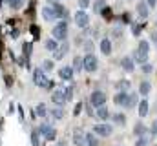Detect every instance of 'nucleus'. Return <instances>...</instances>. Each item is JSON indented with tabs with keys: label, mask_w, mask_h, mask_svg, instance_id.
Wrapping results in <instances>:
<instances>
[{
	"label": "nucleus",
	"mask_w": 157,
	"mask_h": 146,
	"mask_svg": "<svg viewBox=\"0 0 157 146\" xmlns=\"http://www.w3.org/2000/svg\"><path fill=\"white\" fill-rule=\"evenodd\" d=\"M51 35H53L55 40L64 42V40L68 38V22H66V20H60V22L51 29Z\"/></svg>",
	"instance_id": "f257e3e1"
},
{
	"label": "nucleus",
	"mask_w": 157,
	"mask_h": 146,
	"mask_svg": "<svg viewBox=\"0 0 157 146\" xmlns=\"http://www.w3.org/2000/svg\"><path fill=\"white\" fill-rule=\"evenodd\" d=\"M82 62H84V70L88 73H95L97 68H99V60H97V57H95L93 53H88V55L82 59Z\"/></svg>",
	"instance_id": "f03ea898"
},
{
	"label": "nucleus",
	"mask_w": 157,
	"mask_h": 146,
	"mask_svg": "<svg viewBox=\"0 0 157 146\" xmlns=\"http://www.w3.org/2000/svg\"><path fill=\"white\" fill-rule=\"evenodd\" d=\"M93 133L99 135V137H110L113 133V126L108 124V122H101V124H95L93 126Z\"/></svg>",
	"instance_id": "7ed1b4c3"
},
{
	"label": "nucleus",
	"mask_w": 157,
	"mask_h": 146,
	"mask_svg": "<svg viewBox=\"0 0 157 146\" xmlns=\"http://www.w3.org/2000/svg\"><path fill=\"white\" fill-rule=\"evenodd\" d=\"M37 132H39L46 141H55V137H57V132H55V128L51 124H40Z\"/></svg>",
	"instance_id": "20e7f679"
},
{
	"label": "nucleus",
	"mask_w": 157,
	"mask_h": 146,
	"mask_svg": "<svg viewBox=\"0 0 157 146\" xmlns=\"http://www.w3.org/2000/svg\"><path fill=\"white\" fill-rule=\"evenodd\" d=\"M33 82H35V86H39V88H46L48 86V77H46V71L42 70V68H35V71H33Z\"/></svg>",
	"instance_id": "39448f33"
},
{
	"label": "nucleus",
	"mask_w": 157,
	"mask_h": 146,
	"mask_svg": "<svg viewBox=\"0 0 157 146\" xmlns=\"http://www.w3.org/2000/svg\"><path fill=\"white\" fill-rule=\"evenodd\" d=\"M90 104L91 106H95V108H99V106H104L106 104V93L104 91H93L91 93V97H90Z\"/></svg>",
	"instance_id": "423d86ee"
},
{
	"label": "nucleus",
	"mask_w": 157,
	"mask_h": 146,
	"mask_svg": "<svg viewBox=\"0 0 157 146\" xmlns=\"http://www.w3.org/2000/svg\"><path fill=\"white\" fill-rule=\"evenodd\" d=\"M73 20H75V24L78 28H88V24H90V17H88V13L84 9H78L73 15Z\"/></svg>",
	"instance_id": "0eeeda50"
},
{
	"label": "nucleus",
	"mask_w": 157,
	"mask_h": 146,
	"mask_svg": "<svg viewBox=\"0 0 157 146\" xmlns=\"http://www.w3.org/2000/svg\"><path fill=\"white\" fill-rule=\"evenodd\" d=\"M68 49H70V44L64 40V42H62V44H60V46H59V48L53 51V59H55V60H60V59H64V57H66V53H68Z\"/></svg>",
	"instance_id": "6e6552de"
},
{
	"label": "nucleus",
	"mask_w": 157,
	"mask_h": 146,
	"mask_svg": "<svg viewBox=\"0 0 157 146\" xmlns=\"http://www.w3.org/2000/svg\"><path fill=\"white\" fill-rule=\"evenodd\" d=\"M51 101H53V104H55V106H60V108L66 104V99H64V93H62V90H60V88H57V90L51 93Z\"/></svg>",
	"instance_id": "1a4fd4ad"
},
{
	"label": "nucleus",
	"mask_w": 157,
	"mask_h": 146,
	"mask_svg": "<svg viewBox=\"0 0 157 146\" xmlns=\"http://www.w3.org/2000/svg\"><path fill=\"white\" fill-rule=\"evenodd\" d=\"M42 17H44V20H48V22H51V20H57L55 7H53V6H44V7H42Z\"/></svg>",
	"instance_id": "9d476101"
},
{
	"label": "nucleus",
	"mask_w": 157,
	"mask_h": 146,
	"mask_svg": "<svg viewBox=\"0 0 157 146\" xmlns=\"http://www.w3.org/2000/svg\"><path fill=\"white\" fill-rule=\"evenodd\" d=\"M73 75H75V71H73L71 66H62V68L59 70V77H60L62 80H73Z\"/></svg>",
	"instance_id": "9b49d317"
},
{
	"label": "nucleus",
	"mask_w": 157,
	"mask_h": 146,
	"mask_svg": "<svg viewBox=\"0 0 157 146\" xmlns=\"http://www.w3.org/2000/svg\"><path fill=\"white\" fill-rule=\"evenodd\" d=\"M121 66H122V70L128 73H132L135 70V62H133V59L132 57H124L122 60H121Z\"/></svg>",
	"instance_id": "f8f14e48"
},
{
	"label": "nucleus",
	"mask_w": 157,
	"mask_h": 146,
	"mask_svg": "<svg viewBox=\"0 0 157 146\" xmlns=\"http://www.w3.org/2000/svg\"><path fill=\"white\" fill-rule=\"evenodd\" d=\"M137 13H139L141 18H148V13H150L148 4H146V2H139V4H137Z\"/></svg>",
	"instance_id": "ddd939ff"
},
{
	"label": "nucleus",
	"mask_w": 157,
	"mask_h": 146,
	"mask_svg": "<svg viewBox=\"0 0 157 146\" xmlns=\"http://www.w3.org/2000/svg\"><path fill=\"white\" fill-rule=\"evenodd\" d=\"M99 48H101L102 55H112V42H110V38H102Z\"/></svg>",
	"instance_id": "4468645a"
},
{
	"label": "nucleus",
	"mask_w": 157,
	"mask_h": 146,
	"mask_svg": "<svg viewBox=\"0 0 157 146\" xmlns=\"http://www.w3.org/2000/svg\"><path fill=\"white\" fill-rule=\"evenodd\" d=\"M137 113H139V117H146L148 115V110H150V104H148V101L146 99H143V101H139V106H137Z\"/></svg>",
	"instance_id": "2eb2a0df"
},
{
	"label": "nucleus",
	"mask_w": 157,
	"mask_h": 146,
	"mask_svg": "<svg viewBox=\"0 0 157 146\" xmlns=\"http://www.w3.org/2000/svg\"><path fill=\"white\" fill-rule=\"evenodd\" d=\"M126 99H128V93L126 91H117L115 97H113V102L117 106H126Z\"/></svg>",
	"instance_id": "dca6fc26"
},
{
	"label": "nucleus",
	"mask_w": 157,
	"mask_h": 146,
	"mask_svg": "<svg viewBox=\"0 0 157 146\" xmlns=\"http://www.w3.org/2000/svg\"><path fill=\"white\" fill-rule=\"evenodd\" d=\"M59 88L62 90V93H64V99H66V102L73 99V86H70V84H68V86H66V84H60Z\"/></svg>",
	"instance_id": "f3484780"
},
{
	"label": "nucleus",
	"mask_w": 157,
	"mask_h": 146,
	"mask_svg": "<svg viewBox=\"0 0 157 146\" xmlns=\"http://www.w3.org/2000/svg\"><path fill=\"white\" fill-rule=\"evenodd\" d=\"M95 115H97L101 121H108V119H110V110L106 108V106H99L97 111H95Z\"/></svg>",
	"instance_id": "a211bd4d"
},
{
	"label": "nucleus",
	"mask_w": 157,
	"mask_h": 146,
	"mask_svg": "<svg viewBox=\"0 0 157 146\" xmlns=\"http://www.w3.org/2000/svg\"><path fill=\"white\" fill-rule=\"evenodd\" d=\"M73 144L75 146H86V135L82 132H75L73 133Z\"/></svg>",
	"instance_id": "6ab92c4d"
},
{
	"label": "nucleus",
	"mask_w": 157,
	"mask_h": 146,
	"mask_svg": "<svg viewBox=\"0 0 157 146\" xmlns=\"http://www.w3.org/2000/svg\"><path fill=\"white\" fill-rule=\"evenodd\" d=\"M150 90H152V84H150L148 80H143V82L139 84V93H141L143 97H146V95L150 93Z\"/></svg>",
	"instance_id": "aec40b11"
},
{
	"label": "nucleus",
	"mask_w": 157,
	"mask_h": 146,
	"mask_svg": "<svg viewBox=\"0 0 157 146\" xmlns=\"http://www.w3.org/2000/svg\"><path fill=\"white\" fill-rule=\"evenodd\" d=\"M137 102H139V95L137 93H128V99H126V106L124 108H133Z\"/></svg>",
	"instance_id": "412c9836"
},
{
	"label": "nucleus",
	"mask_w": 157,
	"mask_h": 146,
	"mask_svg": "<svg viewBox=\"0 0 157 146\" xmlns=\"http://www.w3.org/2000/svg\"><path fill=\"white\" fill-rule=\"evenodd\" d=\"M44 48H46L48 51H51V53H53V51L59 48V40H55V38H48V40L44 42Z\"/></svg>",
	"instance_id": "4be33fe9"
},
{
	"label": "nucleus",
	"mask_w": 157,
	"mask_h": 146,
	"mask_svg": "<svg viewBox=\"0 0 157 146\" xmlns=\"http://www.w3.org/2000/svg\"><path fill=\"white\" fill-rule=\"evenodd\" d=\"M71 68H73L75 73H80L82 70H84V62H82L80 57H75V59H73V66H71Z\"/></svg>",
	"instance_id": "5701e85b"
},
{
	"label": "nucleus",
	"mask_w": 157,
	"mask_h": 146,
	"mask_svg": "<svg viewBox=\"0 0 157 146\" xmlns=\"http://www.w3.org/2000/svg\"><path fill=\"white\" fill-rule=\"evenodd\" d=\"M53 7H55L57 18H64V17L68 15V11H66V7H64V6H60V4H53Z\"/></svg>",
	"instance_id": "b1692460"
},
{
	"label": "nucleus",
	"mask_w": 157,
	"mask_h": 146,
	"mask_svg": "<svg viewBox=\"0 0 157 146\" xmlns=\"http://www.w3.org/2000/svg\"><path fill=\"white\" fill-rule=\"evenodd\" d=\"M86 144L88 146H99L97 135H95V133H86Z\"/></svg>",
	"instance_id": "393cba45"
},
{
	"label": "nucleus",
	"mask_w": 157,
	"mask_h": 146,
	"mask_svg": "<svg viewBox=\"0 0 157 146\" xmlns=\"http://www.w3.org/2000/svg\"><path fill=\"white\" fill-rule=\"evenodd\" d=\"M137 51H141V53L148 55V53H150V44H148L146 40H141V42H139V48H137Z\"/></svg>",
	"instance_id": "a878e982"
},
{
	"label": "nucleus",
	"mask_w": 157,
	"mask_h": 146,
	"mask_svg": "<svg viewBox=\"0 0 157 146\" xmlns=\"http://www.w3.org/2000/svg\"><path fill=\"white\" fill-rule=\"evenodd\" d=\"M51 117L53 119H62L64 117V110L60 108V106H55V108L51 110Z\"/></svg>",
	"instance_id": "bb28decb"
},
{
	"label": "nucleus",
	"mask_w": 157,
	"mask_h": 146,
	"mask_svg": "<svg viewBox=\"0 0 157 146\" xmlns=\"http://www.w3.org/2000/svg\"><path fill=\"white\" fill-rule=\"evenodd\" d=\"M133 133H135V135H139V137H141V135H144V133H146V126H144V124H141V122H137V124H135V128H133Z\"/></svg>",
	"instance_id": "cd10ccee"
},
{
	"label": "nucleus",
	"mask_w": 157,
	"mask_h": 146,
	"mask_svg": "<svg viewBox=\"0 0 157 146\" xmlns=\"http://www.w3.org/2000/svg\"><path fill=\"white\" fill-rule=\"evenodd\" d=\"M35 111H37V115H39V117H46V115H48V108H46V104H44V102L37 104Z\"/></svg>",
	"instance_id": "c85d7f7f"
},
{
	"label": "nucleus",
	"mask_w": 157,
	"mask_h": 146,
	"mask_svg": "<svg viewBox=\"0 0 157 146\" xmlns=\"http://www.w3.org/2000/svg\"><path fill=\"white\" fill-rule=\"evenodd\" d=\"M104 7H106V2H104V0H97V2L93 4V11H95V13H101Z\"/></svg>",
	"instance_id": "c756f323"
},
{
	"label": "nucleus",
	"mask_w": 157,
	"mask_h": 146,
	"mask_svg": "<svg viewBox=\"0 0 157 146\" xmlns=\"http://www.w3.org/2000/svg\"><path fill=\"white\" fill-rule=\"evenodd\" d=\"M40 68H42L46 73H48V71H53V60H44Z\"/></svg>",
	"instance_id": "7c9ffc66"
},
{
	"label": "nucleus",
	"mask_w": 157,
	"mask_h": 146,
	"mask_svg": "<svg viewBox=\"0 0 157 146\" xmlns=\"http://www.w3.org/2000/svg\"><path fill=\"white\" fill-rule=\"evenodd\" d=\"M113 121H115V124H121V126H122V124L126 122V117H124L122 113H115V115H113Z\"/></svg>",
	"instance_id": "2f4dec72"
},
{
	"label": "nucleus",
	"mask_w": 157,
	"mask_h": 146,
	"mask_svg": "<svg viewBox=\"0 0 157 146\" xmlns=\"http://www.w3.org/2000/svg\"><path fill=\"white\" fill-rule=\"evenodd\" d=\"M119 91H126V90H130V80H121L117 84Z\"/></svg>",
	"instance_id": "473e14b6"
},
{
	"label": "nucleus",
	"mask_w": 157,
	"mask_h": 146,
	"mask_svg": "<svg viewBox=\"0 0 157 146\" xmlns=\"http://www.w3.org/2000/svg\"><path fill=\"white\" fill-rule=\"evenodd\" d=\"M7 2H9V6H11L13 9H18V7L24 6V0H7Z\"/></svg>",
	"instance_id": "72a5a7b5"
},
{
	"label": "nucleus",
	"mask_w": 157,
	"mask_h": 146,
	"mask_svg": "<svg viewBox=\"0 0 157 146\" xmlns=\"http://www.w3.org/2000/svg\"><path fill=\"white\" fill-rule=\"evenodd\" d=\"M148 143H150V141H148V137H146V135H141V137L137 139L135 146H148Z\"/></svg>",
	"instance_id": "f704fd0d"
},
{
	"label": "nucleus",
	"mask_w": 157,
	"mask_h": 146,
	"mask_svg": "<svg viewBox=\"0 0 157 146\" xmlns=\"http://www.w3.org/2000/svg\"><path fill=\"white\" fill-rule=\"evenodd\" d=\"M39 137H40V133L35 130V132L31 133V143H33V146H39Z\"/></svg>",
	"instance_id": "c9c22d12"
},
{
	"label": "nucleus",
	"mask_w": 157,
	"mask_h": 146,
	"mask_svg": "<svg viewBox=\"0 0 157 146\" xmlns=\"http://www.w3.org/2000/svg\"><path fill=\"white\" fill-rule=\"evenodd\" d=\"M78 6H80V9H86L90 6V0H78Z\"/></svg>",
	"instance_id": "e433bc0d"
},
{
	"label": "nucleus",
	"mask_w": 157,
	"mask_h": 146,
	"mask_svg": "<svg viewBox=\"0 0 157 146\" xmlns=\"http://www.w3.org/2000/svg\"><path fill=\"white\" fill-rule=\"evenodd\" d=\"M141 70H143L144 73H150V71H152V66H150V64L146 62V64H143V68H141Z\"/></svg>",
	"instance_id": "4c0bfd02"
},
{
	"label": "nucleus",
	"mask_w": 157,
	"mask_h": 146,
	"mask_svg": "<svg viewBox=\"0 0 157 146\" xmlns=\"http://www.w3.org/2000/svg\"><path fill=\"white\" fill-rule=\"evenodd\" d=\"M150 132H152V135H154V137H157V121H154V124H152V130H150Z\"/></svg>",
	"instance_id": "58836bf2"
},
{
	"label": "nucleus",
	"mask_w": 157,
	"mask_h": 146,
	"mask_svg": "<svg viewBox=\"0 0 157 146\" xmlns=\"http://www.w3.org/2000/svg\"><path fill=\"white\" fill-rule=\"evenodd\" d=\"M86 111H88V115H90V117H93V115H95V111H93V108H91V104H90V106H86Z\"/></svg>",
	"instance_id": "ea45409f"
},
{
	"label": "nucleus",
	"mask_w": 157,
	"mask_h": 146,
	"mask_svg": "<svg viewBox=\"0 0 157 146\" xmlns=\"http://www.w3.org/2000/svg\"><path fill=\"white\" fill-rule=\"evenodd\" d=\"M146 4H148V7H155V6H157V0H146Z\"/></svg>",
	"instance_id": "a19ab883"
},
{
	"label": "nucleus",
	"mask_w": 157,
	"mask_h": 146,
	"mask_svg": "<svg viewBox=\"0 0 157 146\" xmlns=\"http://www.w3.org/2000/svg\"><path fill=\"white\" fill-rule=\"evenodd\" d=\"M141 33V28L139 26H133V35H139Z\"/></svg>",
	"instance_id": "79ce46f5"
},
{
	"label": "nucleus",
	"mask_w": 157,
	"mask_h": 146,
	"mask_svg": "<svg viewBox=\"0 0 157 146\" xmlns=\"http://www.w3.org/2000/svg\"><path fill=\"white\" fill-rule=\"evenodd\" d=\"M80 108H82V104H77V108H75V111H73V113H75V115H78V113H80Z\"/></svg>",
	"instance_id": "37998d69"
},
{
	"label": "nucleus",
	"mask_w": 157,
	"mask_h": 146,
	"mask_svg": "<svg viewBox=\"0 0 157 146\" xmlns=\"http://www.w3.org/2000/svg\"><path fill=\"white\" fill-rule=\"evenodd\" d=\"M152 40H154V44L157 46V33H152Z\"/></svg>",
	"instance_id": "c03bdc74"
},
{
	"label": "nucleus",
	"mask_w": 157,
	"mask_h": 146,
	"mask_svg": "<svg viewBox=\"0 0 157 146\" xmlns=\"http://www.w3.org/2000/svg\"><path fill=\"white\" fill-rule=\"evenodd\" d=\"M2 2H4V0H0V6H2Z\"/></svg>",
	"instance_id": "a18cd8bd"
}]
</instances>
